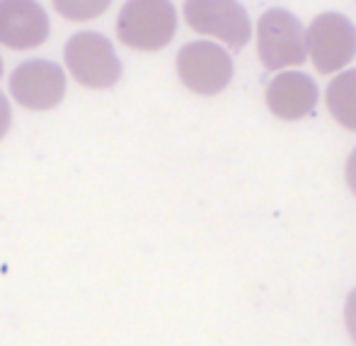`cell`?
I'll return each mask as SVG.
<instances>
[{
  "label": "cell",
  "instance_id": "30bf717a",
  "mask_svg": "<svg viewBox=\"0 0 356 346\" xmlns=\"http://www.w3.org/2000/svg\"><path fill=\"white\" fill-rule=\"evenodd\" d=\"M325 102L339 126L347 131H356V68L339 73L327 85Z\"/></svg>",
  "mask_w": 356,
  "mask_h": 346
},
{
  "label": "cell",
  "instance_id": "277c9868",
  "mask_svg": "<svg viewBox=\"0 0 356 346\" xmlns=\"http://www.w3.org/2000/svg\"><path fill=\"white\" fill-rule=\"evenodd\" d=\"M177 75L187 90L204 97L218 94L233 78V58L225 49L211 42H189L179 49L175 61Z\"/></svg>",
  "mask_w": 356,
  "mask_h": 346
},
{
  "label": "cell",
  "instance_id": "52a82bcc",
  "mask_svg": "<svg viewBox=\"0 0 356 346\" xmlns=\"http://www.w3.org/2000/svg\"><path fill=\"white\" fill-rule=\"evenodd\" d=\"M10 94L29 112H47L61 104L66 75L51 61H24L10 75Z\"/></svg>",
  "mask_w": 356,
  "mask_h": 346
},
{
  "label": "cell",
  "instance_id": "8fae6325",
  "mask_svg": "<svg viewBox=\"0 0 356 346\" xmlns=\"http://www.w3.org/2000/svg\"><path fill=\"white\" fill-rule=\"evenodd\" d=\"M56 10H61L68 19H90L97 17L107 10V3H90V5H73V3H56Z\"/></svg>",
  "mask_w": 356,
  "mask_h": 346
},
{
  "label": "cell",
  "instance_id": "4fadbf2b",
  "mask_svg": "<svg viewBox=\"0 0 356 346\" xmlns=\"http://www.w3.org/2000/svg\"><path fill=\"white\" fill-rule=\"evenodd\" d=\"M10 124H13V112H10V102L3 92H0V140L8 136Z\"/></svg>",
  "mask_w": 356,
  "mask_h": 346
},
{
  "label": "cell",
  "instance_id": "9a60e30c",
  "mask_svg": "<svg viewBox=\"0 0 356 346\" xmlns=\"http://www.w3.org/2000/svg\"><path fill=\"white\" fill-rule=\"evenodd\" d=\"M0 75H3V61H0Z\"/></svg>",
  "mask_w": 356,
  "mask_h": 346
},
{
  "label": "cell",
  "instance_id": "5bb4252c",
  "mask_svg": "<svg viewBox=\"0 0 356 346\" xmlns=\"http://www.w3.org/2000/svg\"><path fill=\"white\" fill-rule=\"evenodd\" d=\"M344 179H347V187L352 189V194L356 197V148L349 153L347 165H344Z\"/></svg>",
  "mask_w": 356,
  "mask_h": 346
},
{
  "label": "cell",
  "instance_id": "9c48e42d",
  "mask_svg": "<svg viewBox=\"0 0 356 346\" xmlns=\"http://www.w3.org/2000/svg\"><path fill=\"white\" fill-rule=\"evenodd\" d=\"M264 99H267V107L274 117L284 119V122H298L315 109L318 88L305 73L284 70L267 85Z\"/></svg>",
  "mask_w": 356,
  "mask_h": 346
},
{
  "label": "cell",
  "instance_id": "3957f363",
  "mask_svg": "<svg viewBox=\"0 0 356 346\" xmlns=\"http://www.w3.org/2000/svg\"><path fill=\"white\" fill-rule=\"evenodd\" d=\"M257 56L267 70L300 66L308 56L305 29L286 10H269L257 22Z\"/></svg>",
  "mask_w": 356,
  "mask_h": 346
},
{
  "label": "cell",
  "instance_id": "ba28073f",
  "mask_svg": "<svg viewBox=\"0 0 356 346\" xmlns=\"http://www.w3.org/2000/svg\"><path fill=\"white\" fill-rule=\"evenodd\" d=\"M49 39V17L42 5L29 0L0 3V44L13 51L42 47Z\"/></svg>",
  "mask_w": 356,
  "mask_h": 346
},
{
  "label": "cell",
  "instance_id": "7c38bea8",
  "mask_svg": "<svg viewBox=\"0 0 356 346\" xmlns=\"http://www.w3.org/2000/svg\"><path fill=\"white\" fill-rule=\"evenodd\" d=\"M344 324H347V332L356 344V288L347 295V303H344Z\"/></svg>",
  "mask_w": 356,
  "mask_h": 346
},
{
  "label": "cell",
  "instance_id": "7a4b0ae2",
  "mask_svg": "<svg viewBox=\"0 0 356 346\" xmlns=\"http://www.w3.org/2000/svg\"><path fill=\"white\" fill-rule=\"evenodd\" d=\"M63 61L71 78L88 90H109L122 78V63L112 42L99 32L73 34L63 49Z\"/></svg>",
  "mask_w": 356,
  "mask_h": 346
},
{
  "label": "cell",
  "instance_id": "5b68a950",
  "mask_svg": "<svg viewBox=\"0 0 356 346\" xmlns=\"http://www.w3.org/2000/svg\"><path fill=\"white\" fill-rule=\"evenodd\" d=\"M305 44L320 73L342 70L356 56V29L344 15L323 13L305 29Z\"/></svg>",
  "mask_w": 356,
  "mask_h": 346
},
{
  "label": "cell",
  "instance_id": "6da1fadb",
  "mask_svg": "<svg viewBox=\"0 0 356 346\" xmlns=\"http://www.w3.org/2000/svg\"><path fill=\"white\" fill-rule=\"evenodd\" d=\"M177 32V13L165 0H134L117 17V37L134 51H158Z\"/></svg>",
  "mask_w": 356,
  "mask_h": 346
},
{
  "label": "cell",
  "instance_id": "8992f818",
  "mask_svg": "<svg viewBox=\"0 0 356 346\" xmlns=\"http://www.w3.org/2000/svg\"><path fill=\"white\" fill-rule=\"evenodd\" d=\"M184 19L199 34H207L230 49L250 42V17L245 8L233 0H189L184 3Z\"/></svg>",
  "mask_w": 356,
  "mask_h": 346
}]
</instances>
